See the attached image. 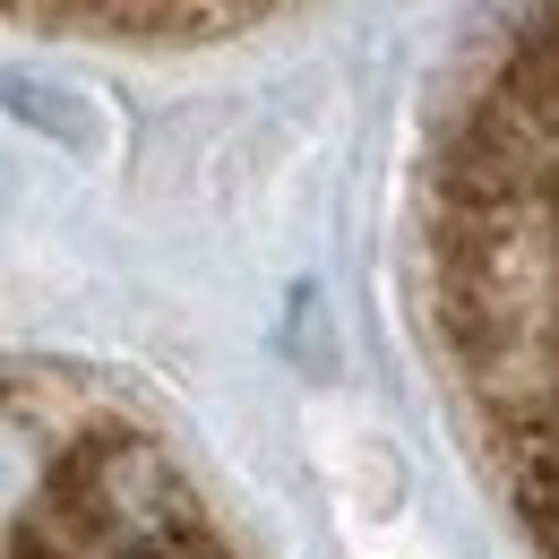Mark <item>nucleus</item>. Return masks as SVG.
I'll return each instance as SVG.
<instances>
[{
	"label": "nucleus",
	"mask_w": 559,
	"mask_h": 559,
	"mask_svg": "<svg viewBox=\"0 0 559 559\" xmlns=\"http://www.w3.org/2000/svg\"><path fill=\"white\" fill-rule=\"evenodd\" d=\"M301 0H0L9 26L35 35H95V44H215L267 26Z\"/></svg>",
	"instance_id": "nucleus-3"
},
{
	"label": "nucleus",
	"mask_w": 559,
	"mask_h": 559,
	"mask_svg": "<svg viewBox=\"0 0 559 559\" xmlns=\"http://www.w3.org/2000/svg\"><path fill=\"white\" fill-rule=\"evenodd\" d=\"M0 559H250L173 439L78 370H0Z\"/></svg>",
	"instance_id": "nucleus-2"
},
{
	"label": "nucleus",
	"mask_w": 559,
	"mask_h": 559,
	"mask_svg": "<svg viewBox=\"0 0 559 559\" xmlns=\"http://www.w3.org/2000/svg\"><path fill=\"white\" fill-rule=\"evenodd\" d=\"M421 336L534 559H559V0H499L421 164Z\"/></svg>",
	"instance_id": "nucleus-1"
}]
</instances>
